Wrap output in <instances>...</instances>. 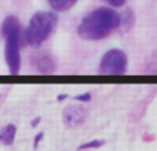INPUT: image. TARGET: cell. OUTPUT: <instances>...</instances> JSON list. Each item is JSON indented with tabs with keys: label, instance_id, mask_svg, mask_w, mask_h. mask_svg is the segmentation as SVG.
Returning a JSON list of instances; mask_svg holds the SVG:
<instances>
[{
	"label": "cell",
	"instance_id": "cell-9",
	"mask_svg": "<svg viewBox=\"0 0 157 151\" xmlns=\"http://www.w3.org/2000/svg\"><path fill=\"white\" fill-rule=\"evenodd\" d=\"M105 142L103 140H92L88 143H84L81 146H78V150H87V149H99L101 146H103Z\"/></svg>",
	"mask_w": 157,
	"mask_h": 151
},
{
	"label": "cell",
	"instance_id": "cell-5",
	"mask_svg": "<svg viewBox=\"0 0 157 151\" xmlns=\"http://www.w3.org/2000/svg\"><path fill=\"white\" fill-rule=\"evenodd\" d=\"M87 118V109L80 105H69L63 109L62 120L68 127H78L83 125Z\"/></svg>",
	"mask_w": 157,
	"mask_h": 151
},
{
	"label": "cell",
	"instance_id": "cell-2",
	"mask_svg": "<svg viewBox=\"0 0 157 151\" xmlns=\"http://www.w3.org/2000/svg\"><path fill=\"white\" fill-rule=\"evenodd\" d=\"M2 35L6 39V62L11 74H18L21 68L19 55V37H21V24L17 17H7L2 24Z\"/></svg>",
	"mask_w": 157,
	"mask_h": 151
},
{
	"label": "cell",
	"instance_id": "cell-8",
	"mask_svg": "<svg viewBox=\"0 0 157 151\" xmlns=\"http://www.w3.org/2000/svg\"><path fill=\"white\" fill-rule=\"evenodd\" d=\"M54 11H68L77 3V0H48Z\"/></svg>",
	"mask_w": 157,
	"mask_h": 151
},
{
	"label": "cell",
	"instance_id": "cell-14",
	"mask_svg": "<svg viewBox=\"0 0 157 151\" xmlns=\"http://www.w3.org/2000/svg\"><path fill=\"white\" fill-rule=\"evenodd\" d=\"M66 98H68V95H65V94H62V95H58V102H61V100H65Z\"/></svg>",
	"mask_w": 157,
	"mask_h": 151
},
{
	"label": "cell",
	"instance_id": "cell-6",
	"mask_svg": "<svg viewBox=\"0 0 157 151\" xmlns=\"http://www.w3.org/2000/svg\"><path fill=\"white\" fill-rule=\"evenodd\" d=\"M35 65L41 74H51L55 72V62L47 55L37 57L35 59Z\"/></svg>",
	"mask_w": 157,
	"mask_h": 151
},
{
	"label": "cell",
	"instance_id": "cell-4",
	"mask_svg": "<svg viewBox=\"0 0 157 151\" xmlns=\"http://www.w3.org/2000/svg\"><path fill=\"white\" fill-rule=\"evenodd\" d=\"M127 69V55L121 50H109L99 63V73L105 76H121Z\"/></svg>",
	"mask_w": 157,
	"mask_h": 151
},
{
	"label": "cell",
	"instance_id": "cell-13",
	"mask_svg": "<svg viewBox=\"0 0 157 151\" xmlns=\"http://www.w3.org/2000/svg\"><path fill=\"white\" fill-rule=\"evenodd\" d=\"M40 117H37V118H36V120H33V121H32V124H30V125H32V127L33 128H35V127H37V125H39V122H40Z\"/></svg>",
	"mask_w": 157,
	"mask_h": 151
},
{
	"label": "cell",
	"instance_id": "cell-3",
	"mask_svg": "<svg viewBox=\"0 0 157 151\" xmlns=\"http://www.w3.org/2000/svg\"><path fill=\"white\" fill-rule=\"evenodd\" d=\"M57 22H58L57 14L47 13V11L36 13L30 18L29 25H28L26 30L24 32L25 41L32 47H40L50 37Z\"/></svg>",
	"mask_w": 157,
	"mask_h": 151
},
{
	"label": "cell",
	"instance_id": "cell-11",
	"mask_svg": "<svg viewBox=\"0 0 157 151\" xmlns=\"http://www.w3.org/2000/svg\"><path fill=\"white\" fill-rule=\"evenodd\" d=\"M103 2H106L108 4H110L112 7H121L127 0H103Z\"/></svg>",
	"mask_w": 157,
	"mask_h": 151
},
{
	"label": "cell",
	"instance_id": "cell-7",
	"mask_svg": "<svg viewBox=\"0 0 157 151\" xmlns=\"http://www.w3.org/2000/svg\"><path fill=\"white\" fill-rule=\"evenodd\" d=\"M17 133V127L14 124H8L0 131V142L4 143L6 146H11L14 143Z\"/></svg>",
	"mask_w": 157,
	"mask_h": 151
},
{
	"label": "cell",
	"instance_id": "cell-1",
	"mask_svg": "<svg viewBox=\"0 0 157 151\" xmlns=\"http://www.w3.org/2000/svg\"><path fill=\"white\" fill-rule=\"evenodd\" d=\"M120 26V14L110 7H98L88 13L77 26V35L84 40L105 39Z\"/></svg>",
	"mask_w": 157,
	"mask_h": 151
},
{
	"label": "cell",
	"instance_id": "cell-12",
	"mask_svg": "<svg viewBox=\"0 0 157 151\" xmlns=\"http://www.w3.org/2000/svg\"><path fill=\"white\" fill-rule=\"evenodd\" d=\"M43 136H44V133L43 132H40V133H37V136L35 138V142H33V144H35V147H37L39 146V143H40V140L43 139Z\"/></svg>",
	"mask_w": 157,
	"mask_h": 151
},
{
	"label": "cell",
	"instance_id": "cell-10",
	"mask_svg": "<svg viewBox=\"0 0 157 151\" xmlns=\"http://www.w3.org/2000/svg\"><path fill=\"white\" fill-rule=\"evenodd\" d=\"M75 99L78 100V102H88V100H91V94H90V92H86V94L77 95Z\"/></svg>",
	"mask_w": 157,
	"mask_h": 151
}]
</instances>
